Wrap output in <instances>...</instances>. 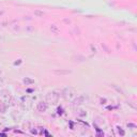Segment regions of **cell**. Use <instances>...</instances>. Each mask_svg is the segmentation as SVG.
Instances as JSON below:
<instances>
[{
  "mask_svg": "<svg viewBox=\"0 0 137 137\" xmlns=\"http://www.w3.org/2000/svg\"><path fill=\"white\" fill-rule=\"evenodd\" d=\"M75 90L73 88H71V87H68V88H65L63 90V92H62V95H63V98L67 100V101H71L74 96H75Z\"/></svg>",
  "mask_w": 137,
  "mask_h": 137,
  "instance_id": "obj_1",
  "label": "cell"
},
{
  "mask_svg": "<svg viewBox=\"0 0 137 137\" xmlns=\"http://www.w3.org/2000/svg\"><path fill=\"white\" fill-rule=\"evenodd\" d=\"M58 99H59V95H58L57 93H56V92H49V93L47 94V96H46L47 102H48V103H50V104H53V105L57 104Z\"/></svg>",
  "mask_w": 137,
  "mask_h": 137,
  "instance_id": "obj_2",
  "label": "cell"
},
{
  "mask_svg": "<svg viewBox=\"0 0 137 137\" xmlns=\"http://www.w3.org/2000/svg\"><path fill=\"white\" fill-rule=\"evenodd\" d=\"M0 100H1V102L3 104H8L10 102V100H11V96H10V94L7 91H1V93H0Z\"/></svg>",
  "mask_w": 137,
  "mask_h": 137,
  "instance_id": "obj_3",
  "label": "cell"
},
{
  "mask_svg": "<svg viewBox=\"0 0 137 137\" xmlns=\"http://www.w3.org/2000/svg\"><path fill=\"white\" fill-rule=\"evenodd\" d=\"M37 108L39 111H41V113H43V111H45L47 109V104L45 103V102H40L37 106Z\"/></svg>",
  "mask_w": 137,
  "mask_h": 137,
  "instance_id": "obj_4",
  "label": "cell"
},
{
  "mask_svg": "<svg viewBox=\"0 0 137 137\" xmlns=\"http://www.w3.org/2000/svg\"><path fill=\"white\" fill-rule=\"evenodd\" d=\"M83 102H84V98H83V96H79L78 99L75 100L74 104H75V105H80V104H83Z\"/></svg>",
  "mask_w": 137,
  "mask_h": 137,
  "instance_id": "obj_5",
  "label": "cell"
},
{
  "mask_svg": "<svg viewBox=\"0 0 137 137\" xmlns=\"http://www.w3.org/2000/svg\"><path fill=\"white\" fill-rule=\"evenodd\" d=\"M56 73L57 74H70L71 71H64V70H60V71H56Z\"/></svg>",
  "mask_w": 137,
  "mask_h": 137,
  "instance_id": "obj_6",
  "label": "cell"
},
{
  "mask_svg": "<svg viewBox=\"0 0 137 137\" xmlns=\"http://www.w3.org/2000/svg\"><path fill=\"white\" fill-rule=\"evenodd\" d=\"M24 83H25V84H27V85H30V84H32V83H33V80H32V79H30V78H25V79H24Z\"/></svg>",
  "mask_w": 137,
  "mask_h": 137,
  "instance_id": "obj_7",
  "label": "cell"
},
{
  "mask_svg": "<svg viewBox=\"0 0 137 137\" xmlns=\"http://www.w3.org/2000/svg\"><path fill=\"white\" fill-rule=\"evenodd\" d=\"M50 30H52V31H54L55 33H57L58 32V28L55 26V25H53V26H50Z\"/></svg>",
  "mask_w": 137,
  "mask_h": 137,
  "instance_id": "obj_8",
  "label": "cell"
},
{
  "mask_svg": "<svg viewBox=\"0 0 137 137\" xmlns=\"http://www.w3.org/2000/svg\"><path fill=\"white\" fill-rule=\"evenodd\" d=\"M34 14L35 15H39V16H43V15H44L43 12H40V11H34Z\"/></svg>",
  "mask_w": 137,
  "mask_h": 137,
  "instance_id": "obj_9",
  "label": "cell"
},
{
  "mask_svg": "<svg viewBox=\"0 0 137 137\" xmlns=\"http://www.w3.org/2000/svg\"><path fill=\"white\" fill-rule=\"evenodd\" d=\"M0 75H1V70H0Z\"/></svg>",
  "mask_w": 137,
  "mask_h": 137,
  "instance_id": "obj_10",
  "label": "cell"
}]
</instances>
